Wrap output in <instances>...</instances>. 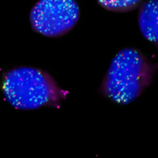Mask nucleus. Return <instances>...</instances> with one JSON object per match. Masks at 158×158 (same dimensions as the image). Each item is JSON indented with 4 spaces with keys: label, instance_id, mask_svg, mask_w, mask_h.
Here are the masks:
<instances>
[{
    "label": "nucleus",
    "instance_id": "1",
    "mask_svg": "<svg viewBox=\"0 0 158 158\" xmlns=\"http://www.w3.org/2000/svg\"><path fill=\"white\" fill-rule=\"evenodd\" d=\"M156 68L140 50L124 48L113 59L99 92L116 103H130L152 84Z\"/></svg>",
    "mask_w": 158,
    "mask_h": 158
},
{
    "label": "nucleus",
    "instance_id": "2",
    "mask_svg": "<svg viewBox=\"0 0 158 158\" xmlns=\"http://www.w3.org/2000/svg\"><path fill=\"white\" fill-rule=\"evenodd\" d=\"M3 93L9 103L19 110L60 108L68 91L60 89L46 71L29 66L15 67L3 77Z\"/></svg>",
    "mask_w": 158,
    "mask_h": 158
},
{
    "label": "nucleus",
    "instance_id": "3",
    "mask_svg": "<svg viewBox=\"0 0 158 158\" xmlns=\"http://www.w3.org/2000/svg\"><path fill=\"white\" fill-rule=\"evenodd\" d=\"M80 17L74 0H38L30 12L35 32L47 37H60L73 30Z\"/></svg>",
    "mask_w": 158,
    "mask_h": 158
},
{
    "label": "nucleus",
    "instance_id": "4",
    "mask_svg": "<svg viewBox=\"0 0 158 158\" xmlns=\"http://www.w3.org/2000/svg\"><path fill=\"white\" fill-rule=\"evenodd\" d=\"M138 22L142 35L158 49V0H149L140 6Z\"/></svg>",
    "mask_w": 158,
    "mask_h": 158
},
{
    "label": "nucleus",
    "instance_id": "5",
    "mask_svg": "<svg viewBox=\"0 0 158 158\" xmlns=\"http://www.w3.org/2000/svg\"><path fill=\"white\" fill-rule=\"evenodd\" d=\"M105 10L113 12H129L139 8L142 0H97Z\"/></svg>",
    "mask_w": 158,
    "mask_h": 158
}]
</instances>
